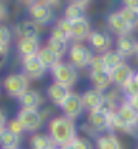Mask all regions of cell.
<instances>
[{"instance_id": "obj_41", "label": "cell", "mask_w": 138, "mask_h": 149, "mask_svg": "<svg viewBox=\"0 0 138 149\" xmlns=\"http://www.w3.org/2000/svg\"><path fill=\"white\" fill-rule=\"evenodd\" d=\"M5 16H7V13H5V7L1 4V19L5 18Z\"/></svg>"}, {"instance_id": "obj_3", "label": "cell", "mask_w": 138, "mask_h": 149, "mask_svg": "<svg viewBox=\"0 0 138 149\" xmlns=\"http://www.w3.org/2000/svg\"><path fill=\"white\" fill-rule=\"evenodd\" d=\"M29 88V78L24 73L9 74L3 81V90L9 97L18 99Z\"/></svg>"}, {"instance_id": "obj_11", "label": "cell", "mask_w": 138, "mask_h": 149, "mask_svg": "<svg viewBox=\"0 0 138 149\" xmlns=\"http://www.w3.org/2000/svg\"><path fill=\"white\" fill-rule=\"evenodd\" d=\"M116 113H117V116L130 127L132 135L137 136L134 131L138 130V111L125 100L124 102H121V104L117 107Z\"/></svg>"}, {"instance_id": "obj_45", "label": "cell", "mask_w": 138, "mask_h": 149, "mask_svg": "<svg viewBox=\"0 0 138 149\" xmlns=\"http://www.w3.org/2000/svg\"><path fill=\"white\" fill-rule=\"evenodd\" d=\"M18 149H20V148H18Z\"/></svg>"}, {"instance_id": "obj_36", "label": "cell", "mask_w": 138, "mask_h": 149, "mask_svg": "<svg viewBox=\"0 0 138 149\" xmlns=\"http://www.w3.org/2000/svg\"><path fill=\"white\" fill-rule=\"evenodd\" d=\"M123 7L126 8H137L138 9V0H121Z\"/></svg>"}, {"instance_id": "obj_35", "label": "cell", "mask_w": 138, "mask_h": 149, "mask_svg": "<svg viewBox=\"0 0 138 149\" xmlns=\"http://www.w3.org/2000/svg\"><path fill=\"white\" fill-rule=\"evenodd\" d=\"M126 101H128L129 104L138 111V95H133V96L126 97Z\"/></svg>"}, {"instance_id": "obj_32", "label": "cell", "mask_w": 138, "mask_h": 149, "mask_svg": "<svg viewBox=\"0 0 138 149\" xmlns=\"http://www.w3.org/2000/svg\"><path fill=\"white\" fill-rule=\"evenodd\" d=\"M7 128L8 130H11L12 132L17 134V135H22L24 132H26L25 128H24V126H22V123L18 121V118L9 119V121L7 122Z\"/></svg>"}, {"instance_id": "obj_27", "label": "cell", "mask_w": 138, "mask_h": 149, "mask_svg": "<svg viewBox=\"0 0 138 149\" xmlns=\"http://www.w3.org/2000/svg\"><path fill=\"white\" fill-rule=\"evenodd\" d=\"M64 17L67 19H69V21H77V19L86 18V7L70 1L67 7H65Z\"/></svg>"}, {"instance_id": "obj_19", "label": "cell", "mask_w": 138, "mask_h": 149, "mask_svg": "<svg viewBox=\"0 0 138 149\" xmlns=\"http://www.w3.org/2000/svg\"><path fill=\"white\" fill-rule=\"evenodd\" d=\"M14 34L21 38H38L39 35V25L34 21H20L14 26Z\"/></svg>"}, {"instance_id": "obj_43", "label": "cell", "mask_w": 138, "mask_h": 149, "mask_svg": "<svg viewBox=\"0 0 138 149\" xmlns=\"http://www.w3.org/2000/svg\"><path fill=\"white\" fill-rule=\"evenodd\" d=\"M52 149H59V148H57V147H55V148H52Z\"/></svg>"}, {"instance_id": "obj_12", "label": "cell", "mask_w": 138, "mask_h": 149, "mask_svg": "<svg viewBox=\"0 0 138 149\" xmlns=\"http://www.w3.org/2000/svg\"><path fill=\"white\" fill-rule=\"evenodd\" d=\"M107 26L110 29L111 33H113L116 36L128 35V34H130L132 31H133V29L129 26V24L125 21V18L121 16V13H120L119 10L108 14Z\"/></svg>"}, {"instance_id": "obj_24", "label": "cell", "mask_w": 138, "mask_h": 149, "mask_svg": "<svg viewBox=\"0 0 138 149\" xmlns=\"http://www.w3.org/2000/svg\"><path fill=\"white\" fill-rule=\"evenodd\" d=\"M0 144L3 149H18L21 144V135H17L5 127L0 131Z\"/></svg>"}, {"instance_id": "obj_20", "label": "cell", "mask_w": 138, "mask_h": 149, "mask_svg": "<svg viewBox=\"0 0 138 149\" xmlns=\"http://www.w3.org/2000/svg\"><path fill=\"white\" fill-rule=\"evenodd\" d=\"M18 104L21 108H29V109H38L42 105V95L35 90L27 88L21 96L18 97Z\"/></svg>"}, {"instance_id": "obj_31", "label": "cell", "mask_w": 138, "mask_h": 149, "mask_svg": "<svg viewBox=\"0 0 138 149\" xmlns=\"http://www.w3.org/2000/svg\"><path fill=\"white\" fill-rule=\"evenodd\" d=\"M11 39H12V31H11V29L8 26H5V25H1V27H0V52H1V54L7 53Z\"/></svg>"}, {"instance_id": "obj_21", "label": "cell", "mask_w": 138, "mask_h": 149, "mask_svg": "<svg viewBox=\"0 0 138 149\" xmlns=\"http://www.w3.org/2000/svg\"><path fill=\"white\" fill-rule=\"evenodd\" d=\"M90 24L86 18L77 19V21H72V40L81 43L82 40H87L89 35H90Z\"/></svg>"}, {"instance_id": "obj_34", "label": "cell", "mask_w": 138, "mask_h": 149, "mask_svg": "<svg viewBox=\"0 0 138 149\" xmlns=\"http://www.w3.org/2000/svg\"><path fill=\"white\" fill-rule=\"evenodd\" d=\"M72 143H73L77 149H93V145L90 144V141L87 139H83V137H77Z\"/></svg>"}, {"instance_id": "obj_38", "label": "cell", "mask_w": 138, "mask_h": 149, "mask_svg": "<svg viewBox=\"0 0 138 149\" xmlns=\"http://www.w3.org/2000/svg\"><path fill=\"white\" fill-rule=\"evenodd\" d=\"M72 3H77V4H81L83 7H87L89 4H90L91 0H70Z\"/></svg>"}, {"instance_id": "obj_25", "label": "cell", "mask_w": 138, "mask_h": 149, "mask_svg": "<svg viewBox=\"0 0 138 149\" xmlns=\"http://www.w3.org/2000/svg\"><path fill=\"white\" fill-rule=\"evenodd\" d=\"M38 57L41 58L43 65H44L47 69H50V70L55 68L60 62V58H61V56H59L56 52H54V51L51 49V48H48L47 45H44V47L41 48V51L38 52Z\"/></svg>"}, {"instance_id": "obj_42", "label": "cell", "mask_w": 138, "mask_h": 149, "mask_svg": "<svg viewBox=\"0 0 138 149\" xmlns=\"http://www.w3.org/2000/svg\"><path fill=\"white\" fill-rule=\"evenodd\" d=\"M134 57H136V60L138 62V45H137V49H136V54H134Z\"/></svg>"}, {"instance_id": "obj_39", "label": "cell", "mask_w": 138, "mask_h": 149, "mask_svg": "<svg viewBox=\"0 0 138 149\" xmlns=\"http://www.w3.org/2000/svg\"><path fill=\"white\" fill-rule=\"evenodd\" d=\"M57 148L59 149H77L74 147L73 143H69V144H65V145H63V147H57Z\"/></svg>"}, {"instance_id": "obj_28", "label": "cell", "mask_w": 138, "mask_h": 149, "mask_svg": "<svg viewBox=\"0 0 138 149\" xmlns=\"http://www.w3.org/2000/svg\"><path fill=\"white\" fill-rule=\"evenodd\" d=\"M69 40H65V39H61V38H57V36H54V35H50V38L47 39L46 42V45L48 48L56 52L59 56H64L69 52V44H68Z\"/></svg>"}, {"instance_id": "obj_29", "label": "cell", "mask_w": 138, "mask_h": 149, "mask_svg": "<svg viewBox=\"0 0 138 149\" xmlns=\"http://www.w3.org/2000/svg\"><path fill=\"white\" fill-rule=\"evenodd\" d=\"M102 56H103L104 64L108 70H112V69H115L116 66H119L120 64L125 62V57L117 49H108L107 52L102 53Z\"/></svg>"}, {"instance_id": "obj_33", "label": "cell", "mask_w": 138, "mask_h": 149, "mask_svg": "<svg viewBox=\"0 0 138 149\" xmlns=\"http://www.w3.org/2000/svg\"><path fill=\"white\" fill-rule=\"evenodd\" d=\"M90 70H102V69H107L104 64V60H103L102 54H96V56H93L90 61V65H89Z\"/></svg>"}, {"instance_id": "obj_15", "label": "cell", "mask_w": 138, "mask_h": 149, "mask_svg": "<svg viewBox=\"0 0 138 149\" xmlns=\"http://www.w3.org/2000/svg\"><path fill=\"white\" fill-rule=\"evenodd\" d=\"M110 71H111L112 84L117 86V87H120V88L124 87L126 83L132 79V77L134 75V73H136L126 62H123V64H120L119 66H116Z\"/></svg>"}, {"instance_id": "obj_16", "label": "cell", "mask_w": 138, "mask_h": 149, "mask_svg": "<svg viewBox=\"0 0 138 149\" xmlns=\"http://www.w3.org/2000/svg\"><path fill=\"white\" fill-rule=\"evenodd\" d=\"M87 43L91 48L98 53H104L108 49H111L112 40L106 33L102 31H91L87 38Z\"/></svg>"}, {"instance_id": "obj_8", "label": "cell", "mask_w": 138, "mask_h": 149, "mask_svg": "<svg viewBox=\"0 0 138 149\" xmlns=\"http://www.w3.org/2000/svg\"><path fill=\"white\" fill-rule=\"evenodd\" d=\"M60 109L63 111V116L68 117V118L73 119V121H77L82 116L83 111L86 110L82 101V96L74 92H72L67 97V100L60 105Z\"/></svg>"}, {"instance_id": "obj_22", "label": "cell", "mask_w": 138, "mask_h": 149, "mask_svg": "<svg viewBox=\"0 0 138 149\" xmlns=\"http://www.w3.org/2000/svg\"><path fill=\"white\" fill-rule=\"evenodd\" d=\"M95 149H123V145L113 132H104L96 136Z\"/></svg>"}, {"instance_id": "obj_37", "label": "cell", "mask_w": 138, "mask_h": 149, "mask_svg": "<svg viewBox=\"0 0 138 149\" xmlns=\"http://www.w3.org/2000/svg\"><path fill=\"white\" fill-rule=\"evenodd\" d=\"M37 1H42V3L51 5V7H55V5H57L60 3V0H37Z\"/></svg>"}, {"instance_id": "obj_1", "label": "cell", "mask_w": 138, "mask_h": 149, "mask_svg": "<svg viewBox=\"0 0 138 149\" xmlns=\"http://www.w3.org/2000/svg\"><path fill=\"white\" fill-rule=\"evenodd\" d=\"M47 130L56 147H63L65 144H69L78 137L76 122L65 116L54 117L48 122Z\"/></svg>"}, {"instance_id": "obj_4", "label": "cell", "mask_w": 138, "mask_h": 149, "mask_svg": "<svg viewBox=\"0 0 138 149\" xmlns=\"http://www.w3.org/2000/svg\"><path fill=\"white\" fill-rule=\"evenodd\" d=\"M68 57H69V62L76 69H85L90 65V61L93 58V53H91L90 48H87L85 44L74 42L69 47Z\"/></svg>"}, {"instance_id": "obj_26", "label": "cell", "mask_w": 138, "mask_h": 149, "mask_svg": "<svg viewBox=\"0 0 138 149\" xmlns=\"http://www.w3.org/2000/svg\"><path fill=\"white\" fill-rule=\"evenodd\" d=\"M51 35L57 36V38L65 39V40H69L72 39V21L67 19L65 17L60 18L59 21L56 22L55 27H54Z\"/></svg>"}, {"instance_id": "obj_14", "label": "cell", "mask_w": 138, "mask_h": 149, "mask_svg": "<svg viewBox=\"0 0 138 149\" xmlns=\"http://www.w3.org/2000/svg\"><path fill=\"white\" fill-rule=\"evenodd\" d=\"M16 47H17V53L22 60L31 56H37L42 48L39 45L38 38H21L17 40Z\"/></svg>"}, {"instance_id": "obj_10", "label": "cell", "mask_w": 138, "mask_h": 149, "mask_svg": "<svg viewBox=\"0 0 138 149\" xmlns=\"http://www.w3.org/2000/svg\"><path fill=\"white\" fill-rule=\"evenodd\" d=\"M47 68L43 65L41 58L37 56H31L22 60V73L29 79H39L44 75Z\"/></svg>"}, {"instance_id": "obj_7", "label": "cell", "mask_w": 138, "mask_h": 149, "mask_svg": "<svg viewBox=\"0 0 138 149\" xmlns=\"http://www.w3.org/2000/svg\"><path fill=\"white\" fill-rule=\"evenodd\" d=\"M54 82H59L61 84H65L68 87H72L77 82L78 73L77 69L70 64V62H63L60 61L54 69H51Z\"/></svg>"}, {"instance_id": "obj_44", "label": "cell", "mask_w": 138, "mask_h": 149, "mask_svg": "<svg viewBox=\"0 0 138 149\" xmlns=\"http://www.w3.org/2000/svg\"><path fill=\"white\" fill-rule=\"evenodd\" d=\"M137 149H138V148H137Z\"/></svg>"}, {"instance_id": "obj_9", "label": "cell", "mask_w": 138, "mask_h": 149, "mask_svg": "<svg viewBox=\"0 0 138 149\" xmlns=\"http://www.w3.org/2000/svg\"><path fill=\"white\" fill-rule=\"evenodd\" d=\"M82 101L85 105V109L87 111L96 110L104 107L107 95H104V91L98 90V88H89L82 93Z\"/></svg>"}, {"instance_id": "obj_17", "label": "cell", "mask_w": 138, "mask_h": 149, "mask_svg": "<svg viewBox=\"0 0 138 149\" xmlns=\"http://www.w3.org/2000/svg\"><path fill=\"white\" fill-rule=\"evenodd\" d=\"M89 79L94 88L98 90H107L112 84L111 79V71L108 69H102V70H89Z\"/></svg>"}, {"instance_id": "obj_23", "label": "cell", "mask_w": 138, "mask_h": 149, "mask_svg": "<svg viewBox=\"0 0 138 149\" xmlns=\"http://www.w3.org/2000/svg\"><path fill=\"white\" fill-rule=\"evenodd\" d=\"M30 147L31 149H52L56 145L50 134L34 132L30 137Z\"/></svg>"}, {"instance_id": "obj_5", "label": "cell", "mask_w": 138, "mask_h": 149, "mask_svg": "<svg viewBox=\"0 0 138 149\" xmlns=\"http://www.w3.org/2000/svg\"><path fill=\"white\" fill-rule=\"evenodd\" d=\"M27 13L29 18L35 24H38L39 26L48 25L55 19V13H54L52 7L42 1H35L30 7H27Z\"/></svg>"}, {"instance_id": "obj_30", "label": "cell", "mask_w": 138, "mask_h": 149, "mask_svg": "<svg viewBox=\"0 0 138 149\" xmlns=\"http://www.w3.org/2000/svg\"><path fill=\"white\" fill-rule=\"evenodd\" d=\"M121 13V16L125 18V21L129 24L133 30L138 29V9L137 8H126L123 7L121 9L119 10Z\"/></svg>"}, {"instance_id": "obj_2", "label": "cell", "mask_w": 138, "mask_h": 149, "mask_svg": "<svg viewBox=\"0 0 138 149\" xmlns=\"http://www.w3.org/2000/svg\"><path fill=\"white\" fill-rule=\"evenodd\" d=\"M110 121H111V111L104 108L91 110L86 117V125L89 134L91 135H102V134L110 131Z\"/></svg>"}, {"instance_id": "obj_6", "label": "cell", "mask_w": 138, "mask_h": 149, "mask_svg": "<svg viewBox=\"0 0 138 149\" xmlns=\"http://www.w3.org/2000/svg\"><path fill=\"white\" fill-rule=\"evenodd\" d=\"M16 118L22 123L26 132H35L43 125V116L38 109L21 108L17 111Z\"/></svg>"}, {"instance_id": "obj_40", "label": "cell", "mask_w": 138, "mask_h": 149, "mask_svg": "<svg viewBox=\"0 0 138 149\" xmlns=\"http://www.w3.org/2000/svg\"><path fill=\"white\" fill-rule=\"evenodd\" d=\"M20 1H21L22 4H25V5H27V7H30L31 4H34V3L37 1V0H20Z\"/></svg>"}, {"instance_id": "obj_13", "label": "cell", "mask_w": 138, "mask_h": 149, "mask_svg": "<svg viewBox=\"0 0 138 149\" xmlns=\"http://www.w3.org/2000/svg\"><path fill=\"white\" fill-rule=\"evenodd\" d=\"M70 93H72L70 87H68V86H65V84H61V83H59V82H52L47 87V91H46V95H47L48 100H50L52 104L57 105V107H60V105L67 100V97L70 95Z\"/></svg>"}, {"instance_id": "obj_18", "label": "cell", "mask_w": 138, "mask_h": 149, "mask_svg": "<svg viewBox=\"0 0 138 149\" xmlns=\"http://www.w3.org/2000/svg\"><path fill=\"white\" fill-rule=\"evenodd\" d=\"M115 45H116V49L126 58V57H132L136 54L138 42L134 39V36H132L130 34H128V35L117 36Z\"/></svg>"}]
</instances>
